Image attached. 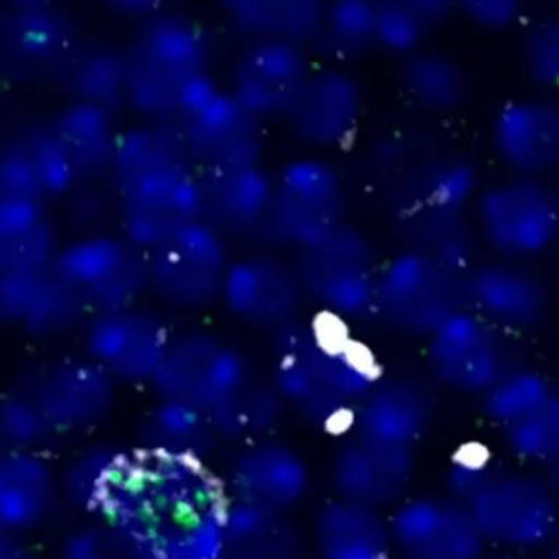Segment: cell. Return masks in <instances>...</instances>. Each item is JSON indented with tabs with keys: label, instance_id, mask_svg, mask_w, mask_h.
<instances>
[{
	"label": "cell",
	"instance_id": "14",
	"mask_svg": "<svg viewBox=\"0 0 559 559\" xmlns=\"http://www.w3.org/2000/svg\"><path fill=\"white\" fill-rule=\"evenodd\" d=\"M425 342L431 378L456 394L484 397L513 368L506 333L467 307Z\"/></svg>",
	"mask_w": 559,
	"mask_h": 559
},
{
	"label": "cell",
	"instance_id": "29",
	"mask_svg": "<svg viewBox=\"0 0 559 559\" xmlns=\"http://www.w3.org/2000/svg\"><path fill=\"white\" fill-rule=\"evenodd\" d=\"M87 310L55 271L0 274V320L31 336H55L81 325Z\"/></svg>",
	"mask_w": 559,
	"mask_h": 559
},
{
	"label": "cell",
	"instance_id": "42",
	"mask_svg": "<svg viewBox=\"0 0 559 559\" xmlns=\"http://www.w3.org/2000/svg\"><path fill=\"white\" fill-rule=\"evenodd\" d=\"M286 414V404L271 382L251 381L211 418L222 440L245 444L274 437Z\"/></svg>",
	"mask_w": 559,
	"mask_h": 559
},
{
	"label": "cell",
	"instance_id": "25",
	"mask_svg": "<svg viewBox=\"0 0 559 559\" xmlns=\"http://www.w3.org/2000/svg\"><path fill=\"white\" fill-rule=\"evenodd\" d=\"M433 418V394L424 381L414 376L384 374L356 408L348 433L415 451Z\"/></svg>",
	"mask_w": 559,
	"mask_h": 559
},
{
	"label": "cell",
	"instance_id": "23",
	"mask_svg": "<svg viewBox=\"0 0 559 559\" xmlns=\"http://www.w3.org/2000/svg\"><path fill=\"white\" fill-rule=\"evenodd\" d=\"M490 148L512 176L543 179L559 169V100L522 96L493 114Z\"/></svg>",
	"mask_w": 559,
	"mask_h": 559
},
{
	"label": "cell",
	"instance_id": "19",
	"mask_svg": "<svg viewBox=\"0 0 559 559\" xmlns=\"http://www.w3.org/2000/svg\"><path fill=\"white\" fill-rule=\"evenodd\" d=\"M306 300L294 263L263 253L231 260L221 297L235 319L273 335L302 319Z\"/></svg>",
	"mask_w": 559,
	"mask_h": 559
},
{
	"label": "cell",
	"instance_id": "5",
	"mask_svg": "<svg viewBox=\"0 0 559 559\" xmlns=\"http://www.w3.org/2000/svg\"><path fill=\"white\" fill-rule=\"evenodd\" d=\"M307 299L335 322L361 323L376 319L378 261L371 238L343 222L329 234L300 248L294 261Z\"/></svg>",
	"mask_w": 559,
	"mask_h": 559
},
{
	"label": "cell",
	"instance_id": "32",
	"mask_svg": "<svg viewBox=\"0 0 559 559\" xmlns=\"http://www.w3.org/2000/svg\"><path fill=\"white\" fill-rule=\"evenodd\" d=\"M51 74L70 103L93 104L112 112L127 104L126 48L109 41H78Z\"/></svg>",
	"mask_w": 559,
	"mask_h": 559
},
{
	"label": "cell",
	"instance_id": "34",
	"mask_svg": "<svg viewBox=\"0 0 559 559\" xmlns=\"http://www.w3.org/2000/svg\"><path fill=\"white\" fill-rule=\"evenodd\" d=\"M309 542L290 515L230 502L221 559H309Z\"/></svg>",
	"mask_w": 559,
	"mask_h": 559
},
{
	"label": "cell",
	"instance_id": "30",
	"mask_svg": "<svg viewBox=\"0 0 559 559\" xmlns=\"http://www.w3.org/2000/svg\"><path fill=\"white\" fill-rule=\"evenodd\" d=\"M63 502L61 477L41 451H2L0 530L27 536L50 522Z\"/></svg>",
	"mask_w": 559,
	"mask_h": 559
},
{
	"label": "cell",
	"instance_id": "22",
	"mask_svg": "<svg viewBox=\"0 0 559 559\" xmlns=\"http://www.w3.org/2000/svg\"><path fill=\"white\" fill-rule=\"evenodd\" d=\"M415 473L414 450L389 447L353 433H348L330 457V486L335 497L382 512L394 509L408 497Z\"/></svg>",
	"mask_w": 559,
	"mask_h": 559
},
{
	"label": "cell",
	"instance_id": "28",
	"mask_svg": "<svg viewBox=\"0 0 559 559\" xmlns=\"http://www.w3.org/2000/svg\"><path fill=\"white\" fill-rule=\"evenodd\" d=\"M80 40L73 19L50 0H11L0 12V53L19 70L53 71Z\"/></svg>",
	"mask_w": 559,
	"mask_h": 559
},
{
	"label": "cell",
	"instance_id": "4",
	"mask_svg": "<svg viewBox=\"0 0 559 559\" xmlns=\"http://www.w3.org/2000/svg\"><path fill=\"white\" fill-rule=\"evenodd\" d=\"M126 57L127 104L153 122H175L192 93L212 78L204 25L168 9L136 24Z\"/></svg>",
	"mask_w": 559,
	"mask_h": 559
},
{
	"label": "cell",
	"instance_id": "54",
	"mask_svg": "<svg viewBox=\"0 0 559 559\" xmlns=\"http://www.w3.org/2000/svg\"><path fill=\"white\" fill-rule=\"evenodd\" d=\"M548 473H546V480H548L549 486H551L552 492L556 493V497L559 499V454L551 464H549Z\"/></svg>",
	"mask_w": 559,
	"mask_h": 559
},
{
	"label": "cell",
	"instance_id": "31",
	"mask_svg": "<svg viewBox=\"0 0 559 559\" xmlns=\"http://www.w3.org/2000/svg\"><path fill=\"white\" fill-rule=\"evenodd\" d=\"M319 559H392L391 525L382 510L333 496L312 522L310 535Z\"/></svg>",
	"mask_w": 559,
	"mask_h": 559
},
{
	"label": "cell",
	"instance_id": "56",
	"mask_svg": "<svg viewBox=\"0 0 559 559\" xmlns=\"http://www.w3.org/2000/svg\"><path fill=\"white\" fill-rule=\"evenodd\" d=\"M483 559H525V558H519V556L513 555H492V556H484Z\"/></svg>",
	"mask_w": 559,
	"mask_h": 559
},
{
	"label": "cell",
	"instance_id": "47",
	"mask_svg": "<svg viewBox=\"0 0 559 559\" xmlns=\"http://www.w3.org/2000/svg\"><path fill=\"white\" fill-rule=\"evenodd\" d=\"M53 438L50 424L25 389L5 395L0 405L2 451H41Z\"/></svg>",
	"mask_w": 559,
	"mask_h": 559
},
{
	"label": "cell",
	"instance_id": "55",
	"mask_svg": "<svg viewBox=\"0 0 559 559\" xmlns=\"http://www.w3.org/2000/svg\"><path fill=\"white\" fill-rule=\"evenodd\" d=\"M549 559H559V528L552 542L549 543Z\"/></svg>",
	"mask_w": 559,
	"mask_h": 559
},
{
	"label": "cell",
	"instance_id": "44",
	"mask_svg": "<svg viewBox=\"0 0 559 559\" xmlns=\"http://www.w3.org/2000/svg\"><path fill=\"white\" fill-rule=\"evenodd\" d=\"M558 389L545 374L513 366L483 397L484 414L500 430L542 407Z\"/></svg>",
	"mask_w": 559,
	"mask_h": 559
},
{
	"label": "cell",
	"instance_id": "17",
	"mask_svg": "<svg viewBox=\"0 0 559 559\" xmlns=\"http://www.w3.org/2000/svg\"><path fill=\"white\" fill-rule=\"evenodd\" d=\"M25 391L55 437H73L91 433L109 420L119 384L86 355L68 356L45 366Z\"/></svg>",
	"mask_w": 559,
	"mask_h": 559
},
{
	"label": "cell",
	"instance_id": "12",
	"mask_svg": "<svg viewBox=\"0 0 559 559\" xmlns=\"http://www.w3.org/2000/svg\"><path fill=\"white\" fill-rule=\"evenodd\" d=\"M173 123L198 169L260 165L263 158V120L212 78L192 93Z\"/></svg>",
	"mask_w": 559,
	"mask_h": 559
},
{
	"label": "cell",
	"instance_id": "2",
	"mask_svg": "<svg viewBox=\"0 0 559 559\" xmlns=\"http://www.w3.org/2000/svg\"><path fill=\"white\" fill-rule=\"evenodd\" d=\"M109 176L120 235L142 250L201 221L198 168L173 122L120 130Z\"/></svg>",
	"mask_w": 559,
	"mask_h": 559
},
{
	"label": "cell",
	"instance_id": "41",
	"mask_svg": "<svg viewBox=\"0 0 559 559\" xmlns=\"http://www.w3.org/2000/svg\"><path fill=\"white\" fill-rule=\"evenodd\" d=\"M457 12L444 0H382L376 2V44L405 60L427 47L428 35Z\"/></svg>",
	"mask_w": 559,
	"mask_h": 559
},
{
	"label": "cell",
	"instance_id": "15",
	"mask_svg": "<svg viewBox=\"0 0 559 559\" xmlns=\"http://www.w3.org/2000/svg\"><path fill=\"white\" fill-rule=\"evenodd\" d=\"M173 336L162 316L133 306L87 317L84 348L117 384L150 385Z\"/></svg>",
	"mask_w": 559,
	"mask_h": 559
},
{
	"label": "cell",
	"instance_id": "7",
	"mask_svg": "<svg viewBox=\"0 0 559 559\" xmlns=\"http://www.w3.org/2000/svg\"><path fill=\"white\" fill-rule=\"evenodd\" d=\"M463 307L464 277L427 251L405 248L381 263L376 319L389 329L428 340Z\"/></svg>",
	"mask_w": 559,
	"mask_h": 559
},
{
	"label": "cell",
	"instance_id": "18",
	"mask_svg": "<svg viewBox=\"0 0 559 559\" xmlns=\"http://www.w3.org/2000/svg\"><path fill=\"white\" fill-rule=\"evenodd\" d=\"M399 559H483L487 543L460 500L438 493L408 496L389 515Z\"/></svg>",
	"mask_w": 559,
	"mask_h": 559
},
{
	"label": "cell",
	"instance_id": "52",
	"mask_svg": "<svg viewBox=\"0 0 559 559\" xmlns=\"http://www.w3.org/2000/svg\"><path fill=\"white\" fill-rule=\"evenodd\" d=\"M110 8L123 17L136 19V22L145 21L168 9L162 0H112Z\"/></svg>",
	"mask_w": 559,
	"mask_h": 559
},
{
	"label": "cell",
	"instance_id": "50",
	"mask_svg": "<svg viewBox=\"0 0 559 559\" xmlns=\"http://www.w3.org/2000/svg\"><path fill=\"white\" fill-rule=\"evenodd\" d=\"M57 559H127L119 539L100 519L68 530Z\"/></svg>",
	"mask_w": 559,
	"mask_h": 559
},
{
	"label": "cell",
	"instance_id": "51",
	"mask_svg": "<svg viewBox=\"0 0 559 559\" xmlns=\"http://www.w3.org/2000/svg\"><path fill=\"white\" fill-rule=\"evenodd\" d=\"M457 12L480 31L503 32L519 25L526 9L516 0H464L457 4Z\"/></svg>",
	"mask_w": 559,
	"mask_h": 559
},
{
	"label": "cell",
	"instance_id": "26",
	"mask_svg": "<svg viewBox=\"0 0 559 559\" xmlns=\"http://www.w3.org/2000/svg\"><path fill=\"white\" fill-rule=\"evenodd\" d=\"M201 222L222 237H258L270 211L273 175L260 165L198 169Z\"/></svg>",
	"mask_w": 559,
	"mask_h": 559
},
{
	"label": "cell",
	"instance_id": "24",
	"mask_svg": "<svg viewBox=\"0 0 559 559\" xmlns=\"http://www.w3.org/2000/svg\"><path fill=\"white\" fill-rule=\"evenodd\" d=\"M365 110L358 78L335 64L313 68L286 119L294 135L319 150H338L355 140Z\"/></svg>",
	"mask_w": 559,
	"mask_h": 559
},
{
	"label": "cell",
	"instance_id": "35",
	"mask_svg": "<svg viewBox=\"0 0 559 559\" xmlns=\"http://www.w3.org/2000/svg\"><path fill=\"white\" fill-rule=\"evenodd\" d=\"M60 248L47 204L0 198V274L50 270Z\"/></svg>",
	"mask_w": 559,
	"mask_h": 559
},
{
	"label": "cell",
	"instance_id": "53",
	"mask_svg": "<svg viewBox=\"0 0 559 559\" xmlns=\"http://www.w3.org/2000/svg\"><path fill=\"white\" fill-rule=\"evenodd\" d=\"M0 559H37L27 543V536L2 533L0 536Z\"/></svg>",
	"mask_w": 559,
	"mask_h": 559
},
{
	"label": "cell",
	"instance_id": "21",
	"mask_svg": "<svg viewBox=\"0 0 559 559\" xmlns=\"http://www.w3.org/2000/svg\"><path fill=\"white\" fill-rule=\"evenodd\" d=\"M312 71L304 45L250 40L231 63L228 91L258 119L286 117Z\"/></svg>",
	"mask_w": 559,
	"mask_h": 559
},
{
	"label": "cell",
	"instance_id": "57",
	"mask_svg": "<svg viewBox=\"0 0 559 559\" xmlns=\"http://www.w3.org/2000/svg\"><path fill=\"white\" fill-rule=\"evenodd\" d=\"M556 192V201H558V209H559V185L558 188L555 189Z\"/></svg>",
	"mask_w": 559,
	"mask_h": 559
},
{
	"label": "cell",
	"instance_id": "38",
	"mask_svg": "<svg viewBox=\"0 0 559 559\" xmlns=\"http://www.w3.org/2000/svg\"><path fill=\"white\" fill-rule=\"evenodd\" d=\"M222 12L231 27L251 40H286L310 45L323 2L319 0H225Z\"/></svg>",
	"mask_w": 559,
	"mask_h": 559
},
{
	"label": "cell",
	"instance_id": "45",
	"mask_svg": "<svg viewBox=\"0 0 559 559\" xmlns=\"http://www.w3.org/2000/svg\"><path fill=\"white\" fill-rule=\"evenodd\" d=\"M502 435L520 463L548 467L559 454V389L542 407L503 428Z\"/></svg>",
	"mask_w": 559,
	"mask_h": 559
},
{
	"label": "cell",
	"instance_id": "10",
	"mask_svg": "<svg viewBox=\"0 0 559 559\" xmlns=\"http://www.w3.org/2000/svg\"><path fill=\"white\" fill-rule=\"evenodd\" d=\"M51 270L90 316L139 306L150 290L146 251L123 235L78 237L60 248Z\"/></svg>",
	"mask_w": 559,
	"mask_h": 559
},
{
	"label": "cell",
	"instance_id": "48",
	"mask_svg": "<svg viewBox=\"0 0 559 559\" xmlns=\"http://www.w3.org/2000/svg\"><path fill=\"white\" fill-rule=\"evenodd\" d=\"M523 63L533 83L559 90V14L530 28L523 45Z\"/></svg>",
	"mask_w": 559,
	"mask_h": 559
},
{
	"label": "cell",
	"instance_id": "39",
	"mask_svg": "<svg viewBox=\"0 0 559 559\" xmlns=\"http://www.w3.org/2000/svg\"><path fill=\"white\" fill-rule=\"evenodd\" d=\"M133 454L112 443L91 444L74 454L60 473L64 502L97 519L122 483Z\"/></svg>",
	"mask_w": 559,
	"mask_h": 559
},
{
	"label": "cell",
	"instance_id": "8",
	"mask_svg": "<svg viewBox=\"0 0 559 559\" xmlns=\"http://www.w3.org/2000/svg\"><path fill=\"white\" fill-rule=\"evenodd\" d=\"M345 211L338 169L319 156H297L273 175L270 211L258 237L299 251L342 225Z\"/></svg>",
	"mask_w": 559,
	"mask_h": 559
},
{
	"label": "cell",
	"instance_id": "11",
	"mask_svg": "<svg viewBox=\"0 0 559 559\" xmlns=\"http://www.w3.org/2000/svg\"><path fill=\"white\" fill-rule=\"evenodd\" d=\"M487 545L506 551L545 548L559 528V499L545 477L499 467L464 503Z\"/></svg>",
	"mask_w": 559,
	"mask_h": 559
},
{
	"label": "cell",
	"instance_id": "36",
	"mask_svg": "<svg viewBox=\"0 0 559 559\" xmlns=\"http://www.w3.org/2000/svg\"><path fill=\"white\" fill-rule=\"evenodd\" d=\"M140 438V450L146 453L199 463H205L222 440L211 415L189 405L159 399L146 411Z\"/></svg>",
	"mask_w": 559,
	"mask_h": 559
},
{
	"label": "cell",
	"instance_id": "49",
	"mask_svg": "<svg viewBox=\"0 0 559 559\" xmlns=\"http://www.w3.org/2000/svg\"><path fill=\"white\" fill-rule=\"evenodd\" d=\"M499 464L483 444H464L451 457L444 476L448 496L467 503L499 471Z\"/></svg>",
	"mask_w": 559,
	"mask_h": 559
},
{
	"label": "cell",
	"instance_id": "13",
	"mask_svg": "<svg viewBox=\"0 0 559 559\" xmlns=\"http://www.w3.org/2000/svg\"><path fill=\"white\" fill-rule=\"evenodd\" d=\"M150 290L166 306L207 309L222 297L231 260L224 237L194 222L146 251Z\"/></svg>",
	"mask_w": 559,
	"mask_h": 559
},
{
	"label": "cell",
	"instance_id": "46",
	"mask_svg": "<svg viewBox=\"0 0 559 559\" xmlns=\"http://www.w3.org/2000/svg\"><path fill=\"white\" fill-rule=\"evenodd\" d=\"M464 217H435L420 215L418 241L412 247L420 248L441 264L466 277L474 266L473 230Z\"/></svg>",
	"mask_w": 559,
	"mask_h": 559
},
{
	"label": "cell",
	"instance_id": "33",
	"mask_svg": "<svg viewBox=\"0 0 559 559\" xmlns=\"http://www.w3.org/2000/svg\"><path fill=\"white\" fill-rule=\"evenodd\" d=\"M45 123L81 182L109 175L120 135L116 112L68 100Z\"/></svg>",
	"mask_w": 559,
	"mask_h": 559
},
{
	"label": "cell",
	"instance_id": "43",
	"mask_svg": "<svg viewBox=\"0 0 559 559\" xmlns=\"http://www.w3.org/2000/svg\"><path fill=\"white\" fill-rule=\"evenodd\" d=\"M480 176L466 158H441L431 163L417 179L420 215L464 217L479 195Z\"/></svg>",
	"mask_w": 559,
	"mask_h": 559
},
{
	"label": "cell",
	"instance_id": "27",
	"mask_svg": "<svg viewBox=\"0 0 559 559\" xmlns=\"http://www.w3.org/2000/svg\"><path fill=\"white\" fill-rule=\"evenodd\" d=\"M80 185L45 122L19 130L0 150V198L47 204Z\"/></svg>",
	"mask_w": 559,
	"mask_h": 559
},
{
	"label": "cell",
	"instance_id": "37",
	"mask_svg": "<svg viewBox=\"0 0 559 559\" xmlns=\"http://www.w3.org/2000/svg\"><path fill=\"white\" fill-rule=\"evenodd\" d=\"M397 80L404 96L425 112H456L471 96L469 74L463 64L437 48L425 47L401 60Z\"/></svg>",
	"mask_w": 559,
	"mask_h": 559
},
{
	"label": "cell",
	"instance_id": "20",
	"mask_svg": "<svg viewBox=\"0 0 559 559\" xmlns=\"http://www.w3.org/2000/svg\"><path fill=\"white\" fill-rule=\"evenodd\" d=\"M467 309L500 332L526 333L542 325L551 307L548 284L528 264L490 258L464 277Z\"/></svg>",
	"mask_w": 559,
	"mask_h": 559
},
{
	"label": "cell",
	"instance_id": "9",
	"mask_svg": "<svg viewBox=\"0 0 559 559\" xmlns=\"http://www.w3.org/2000/svg\"><path fill=\"white\" fill-rule=\"evenodd\" d=\"M251 381L247 358L234 343L207 330H189L173 336L150 388L159 401L212 417Z\"/></svg>",
	"mask_w": 559,
	"mask_h": 559
},
{
	"label": "cell",
	"instance_id": "40",
	"mask_svg": "<svg viewBox=\"0 0 559 559\" xmlns=\"http://www.w3.org/2000/svg\"><path fill=\"white\" fill-rule=\"evenodd\" d=\"M310 47L329 64L358 60L378 48L376 44V2L371 0H330L323 2L319 28Z\"/></svg>",
	"mask_w": 559,
	"mask_h": 559
},
{
	"label": "cell",
	"instance_id": "3",
	"mask_svg": "<svg viewBox=\"0 0 559 559\" xmlns=\"http://www.w3.org/2000/svg\"><path fill=\"white\" fill-rule=\"evenodd\" d=\"M342 326L299 319L273 335L271 384L287 412L323 430H349L356 408L384 376L374 355Z\"/></svg>",
	"mask_w": 559,
	"mask_h": 559
},
{
	"label": "cell",
	"instance_id": "6",
	"mask_svg": "<svg viewBox=\"0 0 559 559\" xmlns=\"http://www.w3.org/2000/svg\"><path fill=\"white\" fill-rule=\"evenodd\" d=\"M473 211L477 237L493 258L528 264L558 245V201L543 179H499L480 189Z\"/></svg>",
	"mask_w": 559,
	"mask_h": 559
},
{
	"label": "cell",
	"instance_id": "16",
	"mask_svg": "<svg viewBox=\"0 0 559 559\" xmlns=\"http://www.w3.org/2000/svg\"><path fill=\"white\" fill-rule=\"evenodd\" d=\"M221 479L231 503L286 515L299 509L312 489L307 457L276 437L240 444Z\"/></svg>",
	"mask_w": 559,
	"mask_h": 559
},
{
	"label": "cell",
	"instance_id": "1",
	"mask_svg": "<svg viewBox=\"0 0 559 559\" xmlns=\"http://www.w3.org/2000/svg\"><path fill=\"white\" fill-rule=\"evenodd\" d=\"M228 507L207 464L139 450L97 519L127 559H221Z\"/></svg>",
	"mask_w": 559,
	"mask_h": 559
}]
</instances>
